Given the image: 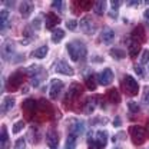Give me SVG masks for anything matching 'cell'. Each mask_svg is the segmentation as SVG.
<instances>
[{
    "label": "cell",
    "instance_id": "obj_30",
    "mask_svg": "<svg viewBox=\"0 0 149 149\" xmlns=\"http://www.w3.org/2000/svg\"><path fill=\"white\" fill-rule=\"evenodd\" d=\"M7 141H9L7 129H6V126L3 125V126H1V133H0V142H1V146H4V145L7 143Z\"/></svg>",
    "mask_w": 149,
    "mask_h": 149
},
{
    "label": "cell",
    "instance_id": "obj_16",
    "mask_svg": "<svg viewBox=\"0 0 149 149\" xmlns=\"http://www.w3.org/2000/svg\"><path fill=\"white\" fill-rule=\"evenodd\" d=\"M132 39L136 40V42H139V43L145 42V30H143V27H142L141 24L136 26V27L133 29V32H132Z\"/></svg>",
    "mask_w": 149,
    "mask_h": 149
},
{
    "label": "cell",
    "instance_id": "obj_42",
    "mask_svg": "<svg viewBox=\"0 0 149 149\" xmlns=\"http://www.w3.org/2000/svg\"><path fill=\"white\" fill-rule=\"evenodd\" d=\"M23 35L24 36H29V37H33V27L32 26H26L24 30H23Z\"/></svg>",
    "mask_w": 149,
    "mask_h": 149
},
{
    "label": "cell",
    "instance_id": "obj_37",
    "mask_svg": "<svg viewBox=\"0 0 149 149\" xmlns=\"http://www.w3.org/2000/svg\"><path fill=\"white\" fill-rule=\"evenodd\" d=\"M89 149H105V146H102V145L97 143L95 139L89 138Z\"/></svg>",
    "mask_w": 149,
    "mask_h": 149
},
{
    "label": "cell",
    "instance_id": "obj_14",
    "mask_svg": "<svg viewBox=\"0 0 149 149\" xmlns=\"http://www.w3.org/2000/svg\"><path fill=\"white\" fill-rule=\"evenodd\" d=\"M100 39L103 40V43H105V45H109V43H112V42L115 40V32L112 30L111 27H105V29L102 30Z\"/></svg>",
    "mask_w": 149,
    "mask_h": 149
},
{
    "label": "cell",
    "instance_id": "obj_25",
    "mask_svg": "<svg viewBox=\"0 0 149 149\" xmlns=\"http://www.w3.org/2000/svg\"><path fill=\"white\" fill-rule=\"evenodd\" d=\"M109 53H111V56L115 60H122V59L126 57V53H125L122 49H119V47H112Z\"/></svg>",
    "mask_w": 149,
    "mask_h": 149
},
{
    "label": "cell",
    "instance_id": "obj_34",
    "mask_svg": "<svg viewBox=\"0 0 149 149\" xmlns=\"http://www.w3.org/2000/svg\"><path fill=\"white\" fill-rule=\"evenodd\" d=\"M149 63V49H143L142 55H141V65H146Z\"/></svg>",
    "mask_w": 149,
    "mask_h": 149
},
{
    "label": "cell",
    "instance_id": "obj_33",
    "mask_svg": "<svg viewBox=\"0 0 149 149\" xmlns=\"http://www.w3.org/2000/svg\"><path fill=\"white\" fill-rule=\"evenodd\" d=\"M24 126H26V123H24L23 120H17V122L13 125V133L17 135L19 132H22V130L24 129Z\"/></svg>",
    "mask_w": 149,
    "mask_h": 149
},
{
    "label": "cell",
    "instance_id": "obj_27",
    "mask_svg": "<svg viewBox=\"0 0 149 149\" xmlns=\"http://www.w3.org/2000/svg\"><path fill=\"white\" fill-rule=\"evenodd\" d=\"M65 37V30L63 29H55L52 32V42L53 43H59L60 40H63Z\"/></svg>",
    "mask_w": 149,
    "mask_h": 149
},
{
    "label": "cell",
    "instance_id": "obj_2",
    "mask_svg": "<svg viewBox=\"0 0 149 149\" xmlns=\"http://www.w3.org/2000/svg\"><path fill=\"white\" fill-rule=\"evenodd\" d=\"M129 135H130V139H132L133 145H136V146L143 145V142H145V139H146V130L143 129L142 126H139V125L130 126Z\"/></svg>",
    "mask_w": 149,
    "mask_h": 149
},
{
    "label": "cell",
    "instance_id": "obj_7",
    "mask_svg": "<svg viewBox=\"0 0 149 149\" xmlns=\"http://www.w3.org/2000/svg\"><path fill=\"white\" fill-rule=\"evenodd\" d=\"M55 70L57 73L66 74V76H73V73H74L72 66H70L66 60H57V62H56V66H55Z\"/></svg>",
    "mask_w": 149,
    "mask_h": 149
},
{
    "label": "cell",
    "instance_id": "obj_12",
    "mask_svg": "<svg viewBox=\"0 0 149 149\" xmlns=\"http://www.w3.org/2000/svg\"><path fill=\"white\" fill-rule=\"evenodd\" d=\"M62 22V19L59 17V16H56L55 13H49V15H46V27L49 29V30H55L56 26Z\"/></svg>",
    "mask_w": 149,
    "mask_h": 149
},
{
    "label": "cell",
    "instance_id": "obj_22",
    "mask_svg": "<svg viewBox=\"0 0 149 149\" xmlns=\"http://www.w3.org/2000/svg\"><path fill=\"white\" fill-rule=\"evenodd\" d=\"M83 123L82 122H79L77 119H74L73 120V125L70 126V135H73V136H77V135H80L82 132H83Z\"/></svg>",
    "mask_w": 149,
    "mask_h": 149
},
{
    "label": "cell",
    "instance_id": "obj_24",
    "mask_svg": "<svg viewBox=\"0 0 149 149\" xmlns=\"http://www.w3.org/2000/svg\"><path fill=\"white\" fill-rule=\"evenodd\" d=\"M47 46H40V47H37L36 50L32 53V57H35V59H45L46 56H47Z\"/></svg>",
    "mask_w": 149,
    "mask_h": 149
},
{
    "label": "cell",
    "instance_id": "obj_15",
    "mask_svg": "<svg viewBox=\"0 0 149 149\" xmlns=\"http://www.w3.org/2000/svg\"><path fill=\"white\" fill-rule=\"evenodd\" d=\"M69 95L73 97V99H76L77 96H80L82 93H83V86L79 83V82H73L72 85H70V88H69Z\"/></svg>",
    "mask_w": 149,
    "mask_h": 149
},
{
    "label": "cell",
    "instance_id": "obj_40",
    "mask_svg": "<svg viewBox=\"0 0 149 149\" xmlns=\"http://www.w3.org/2000/svg\"><path fill=\"white\" fill-rule=\"evenodd\" d=\"M66 27L69 29V30H76V27H77V22L74 20V19H70V20H68L66 22Z\"/></svg>",
    "mask_w": 149,
    "mask_h": 149
},
{
    "label": "cell",
    "instance_id": "obj_9",
    "mask_svg": "<svg viewBox=\"0 0 149 149\" xmlns=\"http://www.w3.org/2000/svg\"><path fill=\"white\" fill-rule=\"evenodd\" d=\"M62 91H63V82L59 80V79H52V82H50L49 96H50L52 99H57Z\"/></svg>",
    "mask_w": 149,
    "mask_h": 149
},
{
    "label": "cell",
    "instance_id": "obj_19",
    "mask_svg": "<svg viewBox=\"0 0 149 149\" xmlns=\"http://www.w3.org/2000/svg\"><path fill=\"white\" fill-rule=\"evenodd\" d=\"M89 138H92V136H89ZM92 139H95L102 146H106V143H108V133L105 130H97V132H95V138H92Z\"/></svg>",
    "mask_w": 149,
    "mask_h": 149
},
{
    "label": "cell",
    "instance_id": "obj_10",
    "mask_svg": "<svg viewBox=\"0 0 149 149\" xmlns=\"http://www.w3.org/2000/svg\"><path fill=\"white\" fill-rule=\"evenodd\" d=\"M46 143L50 149H56L59 145V133L55 129H49L46 133Z\"/></svg>",
    "mask_w": 149,
    "mask_h": 149
},
{
    "label": "cell",
    "instance_id": "obj_21",
    "mask_svg": "<svg viewBox=\"0 0 149 149\" xmlns=\"http://www.w3.org/2000/svg\"><path fill=\"white\" fill-rule=\"evenodd\" d=\"M37 106H39V111L40 112H45V113H52L53 112V108H52L50 102L46 100V99H40L37 102Z\"/></svg>",
    "mask_w": 149,
    "mask_h": 149
},
{
    "label": "cell",
    "instance_id": "obj_31",
    "mask_svg": "<svg viewBox=\"0 0 149 149\" xmlns=\"http://www.w3.org/2000/svg\"><path fill=\"white\" fill-rule=\"evenodd\" d=\"M36 135H37V128L36 126H32V128L29 129V141H30L32 143H36L37 142Z\"/></svg>",
    "mask_w": 149,
    "mask_h": 149
},
{
    "label": "cell",
    "instance_id": "obj_51",
    "mask_svg": "<svg viewBox=\"0 0 149 149\" xmlns=\"http://www.w3.org/2000/svg\"><path fill=\"white\" fill-rule=\"evenodd\" d=\"M148 149H149V148H148Z\"/></svg>",
    "mask_w": 149,
    "mask_h": 149
},
{
    "label": "cell",
    "instance_id": "obj_36",
    "mask_svg": "<svg viewBox=\"0 0 149 149\" xmlns=\"http://www.w3.org/2000/svg\"><path fill=\"white\" fill-rule=\"evenodd\" d=\"M15 149H26V139L24 138H19L15 142Z\"/></svg>",
    "mask_w": 149,
    "mask_h": 149
},
{
    "label": "cell",
    "instance_id": "obj_1",
    "mask_svg": "<svg viewBox=\"0 0 149 149\" xmlns=\"http://www.w3.org/2000/svg\"><path fill=\"white\" fill-rule=\"evenodd\" d=\"M66 50L69 53V57L73 60V62H79V60H83L86 57V45L80 40H73V42H69L66 45Z\"/></svg>",
    "mask_w": 149,
    "mask_h": 149
},
{
    "label": "cell",
    "instance_id": "obj_47",
    "mask_svg": "<svg viewBox=\"0 0 149 149\" xmlns=\"http://www.w3.org/2000/svg\"><path fill=\"white\" fill-rule=\"evenodd\" d=\"M139 1H129V6H136Z\"/></svg>",
    "mask_w": 149,
    "mask_h": 149
},
{
    "label": "cell",
    "instance_id": "obj_28",
    "mask_svg": "<svg viewBox=\"0 0 149 149\" xmlns=\"http://www.w3.org/2000/svg\"><path fill=\"white\" fill-rule=\"evenodd\" d=\"M0 27L1 30H6L7 26H9V12L7 10H1V15H0Z\"/></svg>",
    "mask_w": 149,
    "mask_h": 149
},
{
    "label": "cell",
    "instance_id": "obj_29",
    "mask_svg": "<svg viewBox=\"0 0 149 149\" xmlns=\"http://www.w3.org/2000/svg\"><path fill=\"white\" fill-rule=\"evenodd\" d=\"M65 149H76V136L69 135L65 142Z\"/></svg>",
    "mask_w": 149,
    "mask_h": 149
},
{
    "label": "cell",
    "instance_id": "obj_5",
    "mask_svg": "<svg viewBox=\"0 0 149 149\" xmlns=\"http://www.w3.org/2000/svg\"><path fill=\"white\" fill-rule=\"evenodd\" d=\"M80 29L86 35H95V32L97 30V26H96V23H95V20L92 17L85 16L80 20Z\"/></svg>",
    "mask_w": 149,
    "mask_h": 149
},
{
    "label": "cell",
    "instance_id": "obj_41",
    "mask_svg": "<svg viewBox=\"0 0 149 149\" xmlns=\"http://www.w3.org/2000/svg\"><path fill=\"white\" fill-rule=\"evenodd\" d=\"M135 72H136V74H139L141 77L145 76V69H143L142 65H135Z\"/></svg>",
    "mask_w": 149,
    "mask_h": 149
},
{
    "label": "cell",
    "instance_id": "obj_13",
    "mask_svg": "<svg viewBox=\"0 0 149 149\" xmlns=\"http://www.w3.org/2000/svg\"><path fill=\"white\" fill-rule=\"evenodd\" d=\"M19 12L23 17H29V15L33 12V3L30 1H22L19 6Z\"/></svg>",
    "mask_w": 149,
    "mask_h": 149
},
{
    "label": "cell",
    "instance_id": "obj_32",
    "mask_svg": "<svg viewBox=\"0 0 149 149\" xmlns=\"http://www.w3.org/2000/svg\"><path fill=\"white\" fill-rule=\"evenodd\" d=\"M95 108H96V105H95V102H88L85 106H83V112L86 113V115H91V113H93V111H95Z\"/></svg>",
    "mask_w": 149,
    "mask_h": 149
},
{
    "label": "cell",
    "instance_id": "obj_20",
    "mask_svg": "<svg viewBox=\"0 0 149 149\" xmlns=\"http://www.w3.org/2000/svg\"><path fill=\"white\" fill-rule=\"evenodd\" d=\"M139 52H142L141 50V43L132 39V42L129 43V56L133 59V57H136L139 55Z\"/></svg>",
    "mask_w": 149,
    "mask_h": 149
},
{
    "label": "cell",
    "instance_id": "obj_3",
    "mask_svg": "<svg viewBox=\"0 0 149 149\" xmlns=\"http://www.w3.org/2000/svg\"><path fill=\"white\" fill-rule=\"evenodd\" d=\"M122 88H123V91L130 95V96H136L138 93H139V85H138V82L130 76V74H126L125 77H123V80H122Z\"/></svg>",
    "mask_w": 149,
    "mask_h": 149
},
{
    "label": "cell",
    "instance_id": "obj_49",
    "mask_svg": "<svg viewBox=\"0 0 149 149\" xmlns=\"http://www.w3.org/2000/svg\"><path fill=\"white\" fill-rule=\"evenodd\" d=\"M113 149H119V148H113Z\"/></svg>",
    "mask_w": 149,
    "mask_h": 149
},
{
    "label": "cell",
    "instance_id": "obj_45",
    "mask_svg": "<svg viewBox=\"0 0 149 149\" xmlns=\"http://www.w3.org/2000/svg\"><path fill=\"white\" fill-rule=\"evenodd\" d=\"M120 123H122V120H120V118L118 116V118H115V122H113V126L115 128H119L120 126Z\"/></svg>",
    "mask_w": 149,
    "mask_h": 149
},
{
    "label": "cell",
    "instance_id": "obj_39",
    "mask_svg": "<svg viewBox=\"0 0 149 149\" xmlns=\"http://www.w3.org/2000/svg\"><path fill=\"white\" fill-rule=\"evenodd\" d=\"M52 7L56 9V10H59V12H63V10H65V7H63V1H60V0L52 1Z\"/></svg>",
    "mask_w": 149,
    "mask_h": 149
},
{
    "label": "cell",
    "instance_id": "obj_46",
    "mask_svg": "<svg viewBox=\"0 0 149 149\" xmlns=\"http://www.w3.org/2000/svg\"><path fill=\"white\" fill-rule=\"evenodd\" d=\"M92 62H103V57L102 56H93Z\"/></svg>",
    "mask_w": 149,
    "mask_h": 149
},
{
    "label": "cell",
    "instance_id": "obj_35",
    "mask_svg": "<svg viewBox=\"0 0 149 149\" xmlns=\"http://www.w3.org/2000/svg\"><path fill=\"white\" fill-rule=\"evenodd\" d=\"M142 100L145 105L149 106V86H143V92H142Z\"/></svg>",
    "mask_w": 149,
    "mask_h": 149
},
{
    "label": "cell",
    "instance_id": "obj_44",
    "mask_svg": "<svg viewBox=\"0 0 149 149\" xmlns=\"http://www.w3.org/2000/svg\"><path fill=\"white\" fill-rule=\"evenodd\" d=\"M111 4H112V9H113V10H118V7H119V4H120V1H116V0H112V1H111Z\"/></svg>",
    "mask_w": 149,
    "mask_h": 149
},
{
    "label": "cell",
    "instance_id": "obj_48",
    "mask_svg": "<svg viewBox=\"0 0 149 149\" xmlns=\"http://www.w3.org/2000/svg\"><path fill=\"white\" fill-rule=\"evenodd\" d=\"M143 16H145V17H146V19H149V10H146V12L143 13Z\"/></svg>",
    "mask_w": 149,
    "mask_h": 149
},
{
    "label": "cell",
    "instance_id": "obj_23",
    "mask_svg": "<svg viewBox=\"0 0 149 149\" xmlns=\"http://www.w3.org/2000/svg\"><path fill=\"white\" fill-rule=\"evenodd\" d=\"M105 9H106V1H103V0L95 1V4H93V12H95V15L102 16V15L105 13Z\"/></svg>",
    "mask_w": 149,
    "mask_h": 149
},
{
    "label": "cell",
    "instance_id": "obj_26",
    "mask_svg": "<svg viewBox=\"0 0 149 149\" xmlns=\"http://www.w3.org/2000/svg\"><path fill=\"white\" fill-rule=\"evenodd\" d=\"M108 99H109V102H112V103H119L120 102V96H119V92H118V89H109L108 91Z\"/></svg>",
    "mask_w": 149,
    "mask_h": 149
},
{
    "label": "cell",
    "instance_id": "obj_6",
    "mask_svg": "<svg viewBox=\"0 0 149 149\" xmlns=\"http://www.w3.org/2000/svg\"><path fill=\"white\" fill-rule=\"evenodd\" d=\"M22 108H23V113H24V116H26V118H29V119H32V118L35 116V113L39 111L37 102L36 100H33V99H26V100L23 102Z\"/></svg>",
    "mask_w": 149,
    "mask_h": 149
},
{
    "label": "cell",
    "instance_id": "obj_38",
    "mask_svg": "<svg viewBox=\"0 0 149 149\" xmlns=\"http://www.w3.org/2000/svg\"><path fill=\"white\" fill-rule=\"evenodd\" d=\"M128 109L130 112H133V113H136V112H139V105L136 102H133V100H129L128 102Z\"/></svg>",
    "mask_w": 149,
    "mask_h": 149
},
{
    "label": "cell",
    "instance_id": "obj_4",
    "mask_svg": "<svg viewBox=\"0 0 149 149\" xmlns=\"http://www.w3.org/2000/svg\"><path fill=\"white\" fill-rule=\"evenodd\" d=\"M23 82H24V74H22V72H13L7 79L9 91H12V92L17 91V88L23 85Z\"/></svg>",
    "mask_w": 149,
    "mask_h": 149
},
{
    "label": "cell",
    "instance_id": "obj_8",
    "mask_svg": "<svg viewBox=\"0 0 149 149\" xmlns=\"http://www.w3.org/2000/svg\"><path fill=\"white\" fill-rule=\"evenodd\" d=\"M112 80H113V72H112V69H109V68L103 69L100 73L97 74V82H99L102 86L111 85Z\"/></svg>",
    "mask_w": 149,
    "mask_h": 149
},
{
    "label": "cell",
    "instance_id": "obj_50",
    "mask_svg": "<svg viewBox=\"0 0 149 149\" xmlns=\"http://www.w3.org/2000/svg\"><path fill=\"white\" fill-rule=\"evenodd\" d=\"M148 130H149V125H148Z\"/></svg>",
    "mask_w": 149,
    "mask_h": 149
},
{
    "label": "cell",
    "instance_id": "obj_17",
    "mask_svg": "<svg viewBox=\"0 0 149 149\" xmlns=\"http://www.w3.org/2000/svg\"><path fill=\"white\" fill-rule=\"evenodd\" d=\"M85 85H86V89H89V91H95L96 89V86H97V76H95V74H85Z\"/></svg>",
    "mask_w": 149,
    "mask_h": 149
},
{
    "label": "cell",
    "instance_id": "obj_43",
    "mask_svg": "<svg viewBox=\"0 0 149 149\" xmlns=\"http://www.w3.org/2000/svg\"><path fill=\"white\" fill-rule=\"evenodd\" d=\"M40 26H42V17H40V16H37V17L33 20V23H32V27H35V29H40Z\"/></svg>",
    "mask_w": 149,
    "mask_h": 149
},
{
    "label": "cell",
    "instance_id": "obj_18",
    "mask_svg": "<svg viewBox=\"0 0 149 149\" xmlns=\"http://www.w3.org/2000/svg\"><path fill=\"white\" fill-rule=\"evenodd\" d=\"M15 103H16L15 97H12V96H6V97L3 99V103H1V113H7V112L15 106Z\"/></svg>",
    "mask_w": 149,
    "mask_h": 149
},
{
    "label": "cell",
    "instance_id": "obj_11",
    "mask_svg": "<svg viewBox=\"0 0 149 149\" xmlns=\"http://www.w3.org/2000/svg\"><path fill=\"white\" fill-rule=\"evenodd\" d=\"M1 50H3V52H1V56H3V59H4V60H7V62H10V60L13 59V56L16 55L15 46H13V43H10V42L4 43V45H3V49H1Z\"/></svg>",
    "mask_w": 149,
    "mask_h": 149
}]
</instances>
